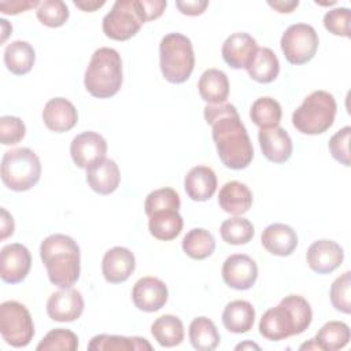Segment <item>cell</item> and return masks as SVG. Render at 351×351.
I'll return each mask as SVG.
<instances>
[{
    "mask_svg": "<svg viewBox=\"0 0 351 351\" xmlns=\"http://www.w3.org/2000/svg\"><path fill=\"white\" fill-rule=\"evenodd\" d=\"M219 233L226 244L241 245L247 244L254 237V225L243 217H232L221 223Z\"/></svg>",
    "mask_w": 351,
    "mask_h": 351,
    "instance_id": "36",
    "label": "cell"
},
{
    "mask_svg": "<svg viewBox=\"0 0 351 351\" xmlns=\"http://www.w3.org/2000/svg\"><path fill=\"white\" fill-rule=\"evenodd\" d=\"M85 170L88 185L99 195H110L119 186L121 173L118 165L112 159H99Z\"/></svg>",
    "mask_w": 351,
    "mask_h": 351,
    "instance_id": "20",
    "label": "cell"
},
{
    "mask_svg": "<svg viewBox=\"0 0 351 351\" xmlns=\"http://www.w3.org/2000/svg\"><path fill=\"white\" fill-rule=\"evenodd\" d=\"M40 256L53 285L70 288L78 281L81 274V252L73 237L62 233L45 237L40 245Z\"/></svg>",
    "mask_w": 351,
    "mask_h": 351,
    "instance_id": "2",
    "label": "cell"
},
{
    "mask_svg": "<svg viewBox=\"0 0 351 351\" xmlns=\"http://www.w3.org/2000/svg\"><path fill=\"white\" fill-rule=\"evenodd\" d=\"M149 233L162 241L176 239L184 226V219L176 210H165L154 213L148 217Z\"/></svg>",
    "mask_w": 351,
    "mask_h": 351,
    "instance_id": "30",
    "label": "cell"
},
{
    "mask_svg": "<svg viewBox=\"0 0 351 351\" xmlns=\"http://www.w3.org/2000/svg\"><path fill=\"white\" fill-rule=\"evenodd\" d=\"M43 121L49 130L63 133L75 126L78 112L70 100L64 97H53L44 106Z\"/></svg>",
    "mask_w": 351,
    "mask_h": 351,
    "instance_id": "21",
    "label": "cell"
},
{
    "mask_svg": "<svg viewBox=\"0 0 351 351\" xmlns=\"http://www.w3.org/2000/svg\"><path fill=\"white\" fill-rule=\"evenodd\" d=\"M151 333L162 347L180 346L185 336L182 321L171 314H165L156 318L151 325Z\"/></svg>",
    "mask_w": 351,
    "mask_h": 351,
    "instance_id": "31",
    "label": "cell"
},
{
    "mask_svg": "<svg viewBox=\"0 0 351 351\" xmlns=\"http://www.w3.org/2000/svg\"><path fill=\"white\" fill-rule=\"evenodd\" d=\"M214 250L215 239L208 230L203 228L191 229L182 239V251L192 259H206L213 255Z\"/></svg>",
    "mask_w": 351,
    "mask_h": 351,
    "instance_id": "34",
    "label": "cell"
},
{
    "mask_svg": "<svg viewBox=\"0 0 351 351\" xmlns=\"http://www.w3.org/2000/svg\"><path fill=\"white\" fill-rule=\"evenodd\" d=\"M255 321V308L247 300H232L222 311V324L232 333H247L252 329Z\"/></svg>",
    "mask_w": 351,
    "mask_h": 351,
    "instance_id": "25",
    "label": "cell"
},
{
    "mask_svg": "<svg viewBox=\"0 0 351 351\" xmlns=\"http://www.w3.org/2000/svg\"><path fill=\"white\" fill-rule=\"evenodd\" d=\"M258 49L256 40L248 33L230 34L222 44V58L232 69H247Z\"/></svg>",
    "mask_w": 351,
    "mask_h": 351,
    "instance_id": "17",
    "label": "cell"
},
{
    "mask_svg": "<svg viewBox=\"0 0 351 351\" xmlns=\"http://www.w3.org/2000/svg\"><path fill=\"white\" fill-rule=\"evenodd\" d=\"M0 333L3 340L15 348L26 347L34 336V324L25 304L5 300L0 304Z\"/></svg>",
    "mask_w": 351,
    "mask_h": 351,
    "instance_id": "8",
    "label": "cell"
},
{
    "mask_svg": "<svg viewBox=\"0 0 351 351\" xmlns=\"http://www.w3.org/2000/svg\"><path fill=\"white\" fill-rule=\"evenodd\" d=\"M26 134V126L18 117L3 115L0 118V141L3 145L18 144Z\"/></svg>",
    "mask_w": 351,
    "mask_h": 351,
    "instance_id": "42",
    "label": "cell"
},
{
    "mask_svg": "<svg viewBox=\"0 0 351 351\" xmlns=\"http://www.w3.org/2000/svg\"><path fill=\"white\" fill-rule=\"evenodd\" d=\"M176 5L181 14L188 15V16H196V15H202L206 11V8L208 7V1L207 0H186V1H176Z\"/></svg>",
    "mask_w": 351,
    "mask_h": 351,
    "instance_id": "46",
    "label": "cell"
},
{
    "mask_svg": "<svg viewBox=\"0 0 351 351\" xmlns=\"http://www.w3.org/2000/svg\"><path fill=\"white\" fill-rule=\"evenodd\" d=\"M41 177V163L37 154L26 147L4 152L1 159V181L15 192L33 188Z\"/></svg>",
    "mask_w": 351,
    "mask_h": 351,
    "instance_id": "7",
    "label": "cell"
},
{
    "mask_svg": "<svg viewBox=\"0 0 351 351\" xmlns=\"http://www.w3.org/2000/svg\"><path fill=\"white\" fill-rule=\"evenodd\" d=\"M204 119L211 126L213 140L222 165L232 170L248 167L254 158V147L236 107L226 101L207 104Z\"/></svg>",
    "mask_w": 351,
    "mask_h": 351,
    "instance_id": "1",
    "label": "cell"
},
{
    "mask_svg": "<svg viewBox=\"0 0 351 351\" xmlns=\"http://www.w3.org/2000/svg\"><path fill=\"white\" fill-rule=\"evenodd\" d=\"M217 176L208 166H195L184 178L185 192L193 202H206L213 197L217 191Z\"/></svg>",
    "mask_w": 351,
    "mask_h": 351,
    "instance_id": "22",
    "label": "cell"
},
{
    "mask_svg": "<svg viewBox=\"0 0 351 351\" xmlns=\"http://www.w3.org/2000/svg\"><path fill=\"white\" fill-rule=\"evenodd\" d=\"M337 104L326 90L311 92L292 114V125L303 134H321L335 122Z\"/></svg>",
    "mask_w": 351,
    "mask_h": 351,
    "instance_id": "5",
    "label": "cell"
},
{
    "mask_svg": "<svg viewBox=\"0 0 351 351\" xmlns=\"http://www.w3.org/2000/svg\"><path fill=\"white\" fill-rule=\"evenodd\" d=\"M267 4L280 14H289L299 5V1L298 0H292V1L278 0V1H267Z\"/></svg>",
    "mask_w": 351,
    "mask_h": 351,
    "instance_id": "48",
    "label": "cell"
},
{
    "mask_svg": "<svg viewBox=\"0 0 351 351\" xmlns=\"http://www.w3.org/2000/svg\"><path fill=\"white\" fill-rule=\"evenodd\" d=\"M143 23L145 21L140 12L138 0H118L104 15L101 27L108 38L126 41L138 33Z\"/></svg>",
    "mask_w": 351,
    "mask_h": 351,
    "instance_id": "9",
    "label": "cell"
},
{
    "mask_svg": "<svg viewBox=\"0 0 351 351\" xmlns=\"http://www.w3.org/2000/svg\"><path fill=\"white\" fill-rule=\"evenodd\" d=\"M88 350L96 351H151L152 346L147 339L133 336H117V335H96L90 339Z\"/></svg>",
    "mask_w": 351,
    "mask_h": 351,
    "instance_id": "27",
    "label": "cell"
},
{
    "mask_svg": "<svg viewBox=\"0 0 351 351\" xmlns=\"http://www.w3.org/2000/svg\"><path fill=\"white\" fill-rule=\"evenodd\" d=\"M350 136L351 128L344 126L330 137L328 144L332 158L346 167L350 166Z\"/></svg>",
    "mask_w": 351,
    "mask_h": 351,
    "instance_id": "43",
    "label": "cell"
},
{
    "mask_svg": "<svg viewBox=\"0 0 351 351\" xmlns=\"http://www.w3.org/2000/svg\"><path fill=\"white\" fill-rule=\"evenodd\" d=\"M263 248L277 256L291 255L298 245V234L289 225L271 223L261 236Z\"/></svg>",
    "mask_w": 351,
    "mask_h": 351,
    "instance_id": "23",
    "label": "cell"
},
{
    "mask_svg": "<svg viewBox=\"0 0 351 351\" xmlns=\"http://www.w3.org/2000/svg\"><path fill=\"white\" fill-rule=\"evenodd\" d=\"M36 62V52L32 44L23 40L10 43L4 49V64L15 75L27 74Z\"/></svg>",
    "mask_w": 351,
    "mask_h": 351,
    "instance_id": "28",
    "label": "cell"
},
{
    "mask_svg": "<svg viewBox=\"0 0 351 351\" xmlns=\"http://www.w3.org/2000/svg\"><path fill=\"white\" fill-rule=\"evenodd\" d=\"M222 278L233 289H250L258 278L256 262L245 254H233L222 265Z\"/></svg>",
    "mask_w": 351,
    "mask_h": 351,
    "instance_id": "12",
    "label": "cell"
},
{
    "mask_svg": "<svg viewBox=\"0 0 351 351\" xmlns=\"http://www.w3.org/2000/svg\"><path fill=\"white\" fill-rule=\"evenodd\" d=\"M84 311V298L74 288H62L53 292L47 302V314L58 322H73Z\"/></svg>",
    "mask_w": 351,
    "mask_h": 351,
    "instance_id": "13",
    "label": "cell"
},
{
    "mask_svg": "<svg viewBox=\"0 0 351 351\" xmlns=\"http://www.w3.org/2000/svg\"><path fill=\"white\" fill-rule=\"evenodd\" d=\"M181 207L180 195L173 188H160L148 193L144 202L145 214L149 217L154 213L165 210L178 211Z\"/></svg>",
    "mask_w": 351,
    "mask_h": 351,
    "instance_id": "37",
    "label": "cell"
},
{
    "mask_svg": "<svg viewBox=\"0 0 351 351\" xmlns=\"http://www.w3.org/2000/svg\"><path fill=\"white\" fill-rule=\"evenodd\" d=\"M258 141L263 156L273 163H284L292 155V140L281 126L261 129Z\"/></svg>",
    "mask_w": 351,
    "mask_h": 351,
    "instance_id": "19",
    "label": "cell"
},
{
    "mask_svg": "<svg viewBox=\"0 0 351 351\" xmlns=\"http://www.w3.org/2000/svg\"><path fill=\"white\" fill-rule=\"evenodd\" d=\"M107 141L106 138L92 130L77 134L70 144V155L75 166L86 169L93 162L106 158Z\"/></svg>",
    "mask_w": 351,
    "mask_h": 351,
    "instance_id": "15",
    "label": "cell"
},
{
    "mask_svg": "<svg viewBox=\"0 0 351 351\" xmlns=\"http://www.w3.org/2000/svg\"><path fill=\"white\" fill-rule=\"evenodd\" d=\"M0 229H1V240H5L8 236H11L14 233V229H15L12 215L5 208H1Z\"/></svg>",
    "mask_w": 351,
    "mask_h": 351,
    "instance_id": "47",
    "label": "cell"
},
{
    "mask_svg": "<svg viewBox=\"0 0 351 351\" xmlns=\"http://www.w3.org/2000/svg\"><path fill=\"white\" fill-rule=\"evenodd\" d=\"M160 71L171 84L185 82L195 67V53L191 40L181 33L166 34L159 44Z\"/></svg>",
    "mask_w": 351,
    "mask_h": 351,
    "instance_id": "6",
    "label": "cell"
},
{
    "mask_svg": "<svg viewBox=\"0 0 351 351\" xmlns=\"http://www.w3.org/2000/svg\"><path fill=\"white\" fill-rule=\"evenodd\" d=\"M351 337L350 326L343 321H329L321 326L314 340L322 351H336L344 348Z\"/></svg>",
    "mask_w": 351,
    "mask_h": 351,
    "instance_id": "33",
    "label": "cell"
},
{
    "mask_svg": "<svg viewBox=\"0 0 351 351\" xmlns=\"http://www.w3.org/2000/svg\"><path fill=\"white\" fill-rule=\"evenodd\" d=\"M136 269L133 252L125 247L110 248L101 261V273L107 282L119 284L126 281Z\"/></svg>",
    "mask_w": 351,
    "mask_h": 351,
    "instance_id": "18",
    "label": "cell"
},
{
    "mask_svg": "<svg viewBox=\"0 0 351 351\" xmlns=\"http://www.w3.org/2000/svg\"><path fill=\"white\" fill-rule=\"evenodd\" d=\"M166 5L167 3L165 0H138L140 12L145 22L158 19L163 14Z\"/></svg>",
    "mask_w": 351,
    "mask_h": 351,
    "instance_id": "44",
    "label": "cell"
},
{
    "mask_svg": "<svg viewBox=\"0 0 351 351\" xmlns=\"http://www.w3.org/2000/svg\"><path fill=\"white\" fill-rule=\"evenodd\" d=\"M350 288H351V273L344 271L341 276H339L330 285L329 296L332 306L344 314L351 313V296H350Z\"/></svg>",
    "mask_w": 351,
    "mask_h": 351,
    "instance_id": "40",
    "label": "cell"
},
{
    "mask_svg": "<svg viewBox=\"0 0 351 351\" xmlns=\"http://www.w3.org/2000/svg\"><path fill=\"white\" fill-rule=\"evenodd\" d=\"M189 341L197 351H213L218 347L221 336L215 324L207 317H197L189 324Z\"/></svg>",
    "mask_w": 351,
    "mask_h": 351,
    "instance_id": "32",
    "label": "cell"
},
{
    "mask_svg": "<svg viewBox=\"0 0 351 351\" xmlns=\"http://www.w3.org/2000/svg\"><path fill=\"white\" fill-rule=\"evenodd\" d=\"M219 207L234 217L245 214L252 206V192L240 181H228L218 193Z\"/></svg>",
    "mask_w": 351,
    "mask_h": 351,
    "instance_id": "24",
    "label": "cell"
},
{
    "mask_svg": "<svg viewBox=\"0 0 351 351\" xmlns=\"http://www.w3.org/2000/svg\"><path fill=\"white\" fill-rule=\"evenodd\" d=\"M37 19L48 27L63 26L70 15L69 7L62 0H45L41 1L36 11Z\"/></svg>",
    "mask_w": 351,
    "mask_h": 351,
    "instance_id": "38",
    "label": "cell"
},
{
    "mask_svg": "<svg viewBox=\"0 0 351 351\" xmlns=\"http://www.w3.org/2000/svg\"><path fill=\"white\" fill-rule=\"evenodd\" d=\"M300 350H319V348H318V346H317L315 340H314V339H311L310 341L303 343V344L300 346Z\"/></svg>",
    "mask_w": 351,
    "mask_h": 351,
    "instance_id": "51",
    "label": "cell"
},
{
    "mask_svg": "<svg viewBox=\"0 0 351 351\" xmlns=\"http://www.w3.org/2000/svg\"><path fill=\"white\" fill-rule=\"evenodd\" d=\"M319 38L315 29L307 23L291 25L281 36V51L291 64H304L310 62L317 49Z\"/></svg>",
    "mask_w": 351,
    "mask_h": 351,
    "instance_id": "10",
    "label": "cell"
},
{
    "mask_svg": "<svg viewBox=\"0 0 351 351\" xmlns=\"http://www.w3.org/2000/svg\"><path fill=\"white\" fill-rule=\"evenodd\" d=\"M343 248L336 241L326 239L314 241L306 252L308 267L318 274L332 273L343 263Z\"/></svg>",
    "mask_w": 351,
    "mask_h": 351,
    "instance_id": "16",
    "label": "cell"
},
{
    "mask_svg": "<svg viewBox=\"0 0 351 351\" xmlns=\"http://www.w3.org/2000/svg\"><path fill=\"white\" fill-rule=\"evenodd\" d=\"M104 4H106L104 0H100V1H97V0H74V5L86 12H93L97 8L103 7Z\"/></svg>",
    "mask_w": 351,
    "mask_h": 351,
    "instance_id": "49",
    "label": "cell"
},
{
    "mask_svg": "<svg viewBox=\"0 0 351 351\" xmlns=\"http://www.w3.org/2000/svg\"><path fill=\"white\" fill-rule=\"evenodd\" d=\"M200 97L208 104H222L229 96L228 75L218 69H207L199 78Z\"/></svg>",
    "mask_w": 351,
    "mask_h": 351,
    "instance_id": "26",
    "label": "cell"
},
{
    "mask_svg": "<svg viewBox=\"0 0 351 351\" xmlns=\"http://www.w3.org/2000/svg\"><path fill=\"white\" fill-rule=\"evenodd\" d=\"M78 348V337L70 329L56 328L49 330L44 339L37 344V351H75Z\"/></svg>",
    "mask_w": 351,
    "mask_h": 351,
    "instance_id": "39",
    "label": "cell"
},
{
    "mask_svg": "<svg viewBox=\"0 0 351 351\" xmlns=\"http://www.w3.org/2000/svg\"><path fill=\"white\" fill-rule=\"evenodd\" d=\"M169 298L166 284L156 277H143L136 281L132 289L133 304L145 313L160 310Z\"/></svg>",
    "mask_w": 351,
    "mask_h": 351,
    "instance_id": "14",
    "label": "cell"
},
{
    "mask_svg": "<svg viewBox=\"0 0 351 351\" xmlns=\"http://www.w3.org/2000/svg\"><path fill=\"white\" fill-rule=\"evenodd\" d=\"M40 5L38 0H1L0 11L5 15H16Z\"/></svg>",
    "mask_w": 351,
    "mask_h": 351,
    "instance_id": "45",
    "label": "cell"
},
{
    "mask_svg": "<svg viewBox=\"0 0 351 351\" xmlns=\"http://www.w3.org/2000/svg\"><path fill=\"white\" fill-rule=\"evenodd\" d=\"M122 59L118 51L108 47L96 49L85 70L84 85L97 99L115 96L122 85Z\"/></svg>",
    "mask_w": 351,
    "mask_h": 351,
    "instance_id": "4",
    "label": "cell"
},
{
    "mask_svg": "<svg viewBox=\"0 0 351 351\" xmlns=\"http://www.w3.org/2000/svg\"><path fill=\"white\" fill-rule=\"evenodd\" d=\"M350 21H351V11L347 7H337L329 10L324 15V26L325 29L341 37H350Z\"/></svg>",
    "mask_w": 351,
    "mask_h": 351,
    "instance_id": "41",
    "label": "cell"
},
{
    "mask_svg": "<svg viewBox=\"0 0 351 351\" xmlns=\"http://www.w3.org/2000/svg\"><path fill=\"white\" fill-rule=\"evenodd\" d=\"M313 321L310 303L300 295H288L280 304L265 311L259 321V333L271 341L303 333Z\"/></svg>",
    "mask_w": 351,
    "mask_h": 351,
    "instance_id": "3",
    "label": "cell"
},
{
    "mask_svg": "<svg viewBox=\"0 0 351 351\" xmlns=\"http://www.w3.org/2000/svg\"><path fill=\"white\" fill-rule=\"evenodd\" d=\"M247 348H250V350H261V347L258 346V344H255V343H251V341H244V343H240L239 346H236V350H247Z\"/></svg>",
    "mask_w": 351,
    "mask_h": 351,
    "instance_id": "50",
    "label": "cell"
},
{
    "mask_svg": "<svg viewBox=\"0 0 351 351\" xmlns=\"http://www.w3.org/2000/svg\"><path fill=\"white\" fill-rule=\"evenodd\" d=\"M248 75L261 84L273 82L280 73V62L276 53L267 47H258L255 56L245 69Z\"/></svg>",
    "mask_w": 351,
    "mask_h": 351,
    "instance_id": "29",
    "label": "cell"
},
{
    "mask_svg": "<svg viewBox=\"0 0 351 351\" xmlns=\"http://www.w3.org/2000/svg\"><path fill=\"white\" fill-rule=\"evenodd\" d=\"M32 266L30 251L21 243H11L0 252V277L4 282H22Z\"/></svg>",
    "mask_w": 351,
    "mask_h": 351,
    "instance_id": "11",
    "label": "cell"
},
{
    "mask_svg": "<svg viewBox=\"0 0 351 351\" xmlns=\"http://www.w3.org/2000/svg\"><path fill=\"white\" fill-rule=\"evenodd\" d=\"M281 117L282 110L280 103L269 96L256 99L250 110V118L259 129H270L278 126Z\"/></svg>",
    "mask_w": 351,
    "mask_h": 351,
    "instance_id": "35",
    "label": "cell"
}]
</instances>
